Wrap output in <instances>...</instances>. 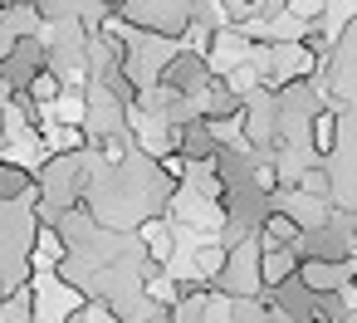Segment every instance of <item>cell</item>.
Here are the masks:
<instances>
[{"label": "cell", "mask_w": 357, "mask_h": 323, "mask_svg": "<svg viewBox=\"0 0 357 323\" xmlns=\"http://www.w3.org/2000/svg\"><path fill=\"white\" fill-rule=\"evenodd\" d=\"M0 128H6V113H0Z\"/></svg>", "instance_id": "9c48e42d"}, {"label": "cell", "mask_w": 357, "mask_h": 323, "mask_svg": "<svg viewBox=\"0 0 357 323\" xmlns=\"http://www.w3.org/2000/svg\"><path fill=\"white\" fill-rule=\"evenodd\" d=\"M54 6H59V0H54Z\"/></svg>", "instance_id": "30bf717a"}, {"label": "cell", "mask_w": 357, "mask_h": 323, "mask_svg": "<svg viewBox=\"0 0 357 323\" xmlns=\"http://www.w3.org/2000/svg\"><path fill=\"white\" fill-rule=\"evenodd\" d=\"M342 323H357V303H352V308H347V313H342Z\"/></svg>", "instance_id": "ba28073f"}, {"label": "cell", "mask_w": 357, "mask_h": 323, "mask_svg": "<svg viewBox=\"0 0 357 323\" xmlns=\"http://www.w3.org/2000/svg\"><path fill=\"white\" fill-rule=\"evenodd\" d=\"M137 35H152V40H181L191 30V20L201 15L196 0H123L118 10Z\"/></svg>", "instance_id": "6da1fadb"}, {"label": "cell", "mask_w": 357, "mask_h": 323, "mask_svg": "<svg viewBox=\"0 0 357 323\" xmlns=\"http://www.w3.org/2000/svg\"><path fill=\"white\" fill-rule=\"evenodd\" d=\"M294 191L298 196H313V201H328L333 196V172L328 167H303L298 181H294Z\"/></svg>", "instance_id": "8992f818"}, {"label": "cell", "mask_w": 357, "mask_h": 323, "mask_svg": "<svg viewBox=\"0 0 357 323\" xmlns=\"http://www.w3.org/2000/svg\"><path fill=\"white\" fill-rule=\"evenodd\" d=\"M137 235H142V245H147V260L167 264V260L176 255V235H172V225H167V220L147 216V220H137Z\"/></svg>", "instance_id": "3957f363"}, {"label": "cell", "mask_w": 357, "mask_h": 323, "mask_svg": "<svg viewBox=\"0 0 357 323\" xmlns=\"http://www.w3.org/2000/svg\"><path fill=\"white\" fill-rule=\"evenodd\" d=\"M298 274L294 245H259V289H284Z\"/></svg>", "instance_id": "7a4b0ae2"}, {"label": "cell", "mask_w": 357, "mask_h": 323, "mask_svg": "<svg viewBox=\"0 0 357 323\" xmlns=\"http://www.w3.org/2000/svg\"><path fill=\"white\" fill-rule=\"evenodd\" d=\"M308 147L318 157H333L337 152V108H318L308 118Z\"/></svg>", "instance_id": "277c9868"}, {"label": "cell", "mask_w": 357, "mask_h": 323, "mask_svg": "<svg viewBox=\"0 0 357 323\" xmlns=\"http://www.w3.org/2000/svg\"><path fill=\"white\" fill-rule=\"evenodd\" d=\"M225 255H230V245H220V240H206V245L196 250V279L215 284V279H220V269H225Z\"/></svg>", "instance_id": "5b68a950"}, {"label": "cell", "mask_w": 357, "mask_h": 323, "mask_svg": "<svg viewBox=\"0 0 357 323\" xmlns=\"http://www.w3.org/2000/svg\"><path fill=\"white\" fill-rule=\"evenodd\" d=\"M323 10H328V0H284V15L303 30V25H323Z\"/></svg>", "instance_id": "52a82bcc"}]
</instances>
